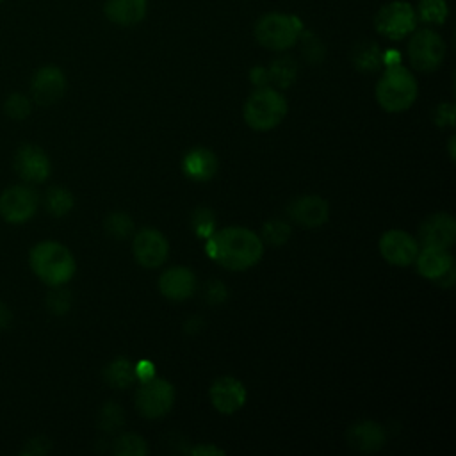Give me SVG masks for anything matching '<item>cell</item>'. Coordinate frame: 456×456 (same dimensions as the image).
Listing matches in <instances>:
<instances>
[{
  "mask_svg": "<svg viewBox=\"0 0 456 456\" xmlns=\"http://www.w3.org/2000/svg\"><path fill=\"white\" fill-rule=\"evenodd\" d=\"M207 255L230 271H246L264 255L260 235L244 226H226L214 230L205 244Z\"/></svg>",
  "mask_w": 456,
  "mask_h": 456,
  "instance_id": "obj_1",
  "label": "cell"
},
{
  "mask_svg": "<svg viewBox=\"0 0 456 456\" xmlns=\"http://www.w3.org/2000/svg\"><path fill=\"white\" fill-rule=\"evenodd\" d=\"M28 264L34 274L48 287L66 285L77 271L73 253L57 240H41L28 253Z\"/></svg>",
  "mask_w": 456,
  "mask_h": 456,
  "instance_id": "obj_2",
  "label": "cell"
},
{
  "mask_svg": "<svg viewBox=\"0 0 456 456\" xmlns=\"http://www.w3.org/2000/svg\"><path fill=\"white\" fill-rule=\"evenodd\" d=\"M417 80L406 69L397 64H388L376 84V100L379 107L387 112H403L413 105L417 100Z\"/></svg>",
  "mask_w": 456,
  "mask_h": 456,
  "instance_id": "obj_3",
  "label": "cell"
},
{
  "mask_svg": "<svg viewBox=\"0 0 456 456\" xmlns=\"http://www.w3.org/2000/svg\"><path fill=\"white\" fill-rule=\"evenodd\" d=\"M289 105L281 93L271 87H256L244 103L242 116L249 128L267 132L278 126L287 116Z\"/></svg>",
  "mask_w": 456,
  "mask_h": 456,
  "instance_id": "obj_4",
  "label": "cell"
},
{
  "mask_svg": "<svg viewBox=\"0 0 456 456\" xmlns=\"http://www.w3.org/2000/svg\"><path fill=\"white\" fill-rule=\"evenodd\" d=\"M303 32L301 20L292 14L269 12L255 23V39L269 50L281 52L294 46Z\"/></svg>",
  "mask_w": 456,
  "mask_h": 456,
  "instance_id": "obj_5",
  "label": "cell"
},
{
  "mask_svg": "<svg viewBox=\"0 0 456 456\" xmlns=\"http://www.w3.org/2000/svg\"><path fill=\"white\" fill-rule=\"evenodd\" d=\"M406 53H408L410 64L417 71L429 73L442 64L445 57V43L440 37V34H436L435 30L422 28L410 37Z\"/></svg>",
  "mask_w": 456,
  "mask_h": 456,
  "instance_id": "obj_6",
  "label": "cell"
},
{
  "mask_svg": "<svg viewBox=\"0 0 456 456\" xmlns=\"http://www.w3.org/2000/svg\"><path fill=\"white\" fill-rule=\"evenodd\" d=\"M175 403V388L169 381L162 378H150L141 381L135 392V406L139 413L146 419L164 417Z\"/></svg>",
  "mask_w": 456,
  "mask_h": 456,
  "instance_id": "obj_7",
  "label": "cell"
},
{
  "mask_svg": "<svg viewBox=\"0 0 456 456\" xmlns=\"http://www.w3.org/2000/svg\"><path fill=\"white\" fill-rule=\"evenodd\" d=\"M415 25H417L415 11L404 0H394L383 5L374 16L376 30L394 41L411 34Z\"/></svg>",
  "mask_w": 456,
  "mask_h": 456,
  "instance_id": "obj_8",
  "label": "cell"
},
{
  "mask_svg": "<svg viewBox=\"0 0 456 456\" xmlns=\"http://www.w3.org/2000/svg\"><path fill=\"white\" fill-rule=\"evenodd\" d=\"M39 205V196L30 185H12L0 194V217L11 224L28 221Z\"/></svg>",
  "mask_w": 456,
  "mask_h": 456,
  "instance_id": "obj_9",
  "label": "cell"
},
{
  "mask_svg": "<svg viewBox=\"0 0 456 456\" xmlns=\"http://www.w3.org/2000/svg\"><path fill=\"white\" fill-rule=\"evenodd\" d=\"M132 251L139 265L146 269H155L167 260L169 242L159 230L142 228L134 237Z\"/></svg>",
  "mask_w": 456,
  "mask_h": 456,
  "instance_id": "obj_10",
  "label": "cell"
},
{
  "mask_svg": "<svg viewBox=\"0 0 456 456\" xmlns=\"http://www.w3.org/2000/svg\"><path fill=\"white\" fill-rule=\"evenodd\" d=\"M14 169L27 183H43L52 171L46 151L36 144H23L14 153Z\"/></svg>",
  "mask_w": 456,
  "mask_h": 456,
  "instance_id": "obj_11",
  "label": "cell"
},
{
  "mask_svg": "<svg viewBox=\"0 0 456 456\" xmlns=\"http://www.w3.org/2000/svg\"><path fill=\"white\" fill-rule=\"evenodd\" d=\"M379 253L381 256L399 267H406L415 262L419 253V242L404 230H388L379 239Z\"/></svg>",
  "mask_w": 456,
  "mask_h": 456,
  "instance_id": "obj_12",
  "label": "cell"
},
{
  "mask_svg": "<svg viewBox=\"0 0 456 456\" xmlns=\"http://www.w3.org/2000/svg\"><path fill=\"white\" fill-rule=\"evenodd\" d=\"M66 91V77L57 66L39 68L30 80L32 100L39 105H52L62 98Z\"/></svg>",
  "mask_w": 456,
  "mask_h": 456,
  "instance_id": "obj_13",
  "label": "cell"
},
{
  "mask_svg": "<svg viewBox=\"0 0 456 456\" xmlns=\"http://www.w3.org/2000/svg\"><path fill=\"white\" fill-rule=\"evenodd\" d=\"M456 239V221L451 214L436 212L426 217L419 226V242L424 248L449 249Z\"/></svg>",
  "mask_w": 456,
  "mask_h": 456,
  "instance_id": "obj_14",
  "label": "cell"
},
{
  "mask_svg": "<svg viewBox=\"0 0 456 456\" xmlns=\"http://www.w3.org/2000/svg\"><path fill=\"white\" fill-rule=\"evenodd\" d=\"M289 217L305 228H317L330 217V207L324 198L317 194H305L294 198L287 207Z\"/></svg>",
  "mask_w": 456,
  "mask_h": 456,
  "instance_id": "obj_15",
  "label": "cell"
},
{
  "mask_svg": "<svg viewBox=\"0 0 456 456\" xmlns=\"http://www.w3.org/2000/svg\"><path fill=\"white\" fill-rule=\"evenodd\" d=\"M246 395L242 381L233 376H221L210 387L212 406L223 415H232L240 410L246 403Z\"/></svg>",
  "mask_w": 456,
  "mask_h": 456,
  "instance_id": "obj_16",
  "label": "cell"
},
{
  "mask_svg": "<svg viewBox=\"0 0 456 456\" xmlns=\"http://www.w3.org/2000/svg\"><path fill=\"white\" fill-rule=\"evenodd\" d=\"M159 290L171 301L189 299L196 290V276L189 267H169L159 278Z\"/></svg>",
  "mask_w": 456,
  "mask_h": 456,
  "instance_id": "obj_17",
  "label": "cell"
},
{
  "mask_svg": "<svg viewBox=\"0 0 456 456\" xmlns=\"http://www.w3.org/2000/svg\"><path fill=\"white\" fill-rule=\"evenodd\" d=\"M385 429L372 420L356 422L346 433L347 444L362 452H376L385 445Z\"/></svg>",
  "mask_w": 456,
  "mask_h": 456,
  "instance_id": "obj_18",
  "label": "cell"
},
{
  "mask_svg": "<svg viewBox=\"0 0 456 456\" xmlns=\"http://www.w3.org/2000/svg\"><path fill=\"white\" fill-rule=\"evenodd\" d=\"M182 171L194 182H207L217 171V157L207 148H194L183 155Z\"/></svg>",
  "mask_w": 456,
  "mask_h": 456,
  "instance_id": "obj_19",
  "label": "cell"
},
{
  "mask_svg": "<svg viewBox=\"0 0 456 456\" xmlns=\"http://www.w3.org/2000/svg\"><path fill=\"white\" fill-rule=\"evenodd\" d=\"M105 16L121 27H134L141 23L148 11L146 0H107L103 5Z\"/></svg>",
  "mask_w": 456,
  "mask_h": 456,
  "instance_id": "obj_20",
  "label": "cell"
},
{
  "mask_svg": "<svg viewBox=\"0 0 456 456\" xmlns=\"http://www.w3.org/2000/svg\"><path fill=\"white\" fill-rule=\"evenodd\" d=\"M415 265L420 276L435 281L452 269V256L444 248H422L415 256Z\"/></svg>",
  "mask_w": 456,
  "mask_h": 456,
  "instance_id": "obj_21",
  "label": "cell"
},
{
  "mask_svg": "<svg viewBox=\"0 0 456 456\" xmlns=\"http://www.w3.org/2000/svg\"><path fill=\"white\" fill-rule=\"evenodd\" d=\"M103 379L112 388L130 387L135 381L134 363L125 356H119V358L109 362L103 369Z\"/></svg>",
  "mask_w": 456,
  "mask_h": 456,
  "instance_id": "obj_22",
  "label": "cell"
},
{
  "mask_svg": "<svg viewBox=\"0 0 456 456\" xmlns=\"http://www.w3.org/2000/svg\"><path fill=\"white\" fill-rule=\"evenodd\" d=\"M353 64L362 73L378 71L383 64V52L374 41H360L353 50Z\"/></svg>",
  "mask_w": 456,
  "mask_h": 456,
  "instance_id": "obj_23",
  "label": "cell"
},
{
  "mask_svg": "<svg viewBox=\"0 0 456 456\" xmlns=\"http://www.w3.org/2000/svg\"><path fill=\"white\" fill-rule=\"evenodd\" d=\"M296 75H297V62L289 55L274 59L267 68L269 82H273L281 89L289 87L296 80Z\"/></svg>",
  "mask_w": 456,
  "mask_h": 456,
  "instance_id": "obj_24",
  "label": "cell"
},
{
  "mask_svg": "<svg viewBox=\"0 0 456 456\" xmlns=\"http://www.w3.org/2000/svg\"><path fill=\"white\" fill-rule=\"evenodd\" d=\"M75 205L73 194L64 189V187H52L45 194V208L53 216V217H62L66 216Z\"/></svg>",
  "mask_w": 456,
  "mask_h": 456,
  "instance_id": "obj_25",
  "label": "cell"
},
{
  "mask_svg": "<svg viewBox=\"0 0 456 456\" xmlns=\"http://www.w3.org/2000/svg\"><path fill=\"white\" fill-rule=\"evenodd\" d=\"M449 7L445 0H420L417 4V12L420 21L431 23V25H442L447 20Z\"/></svg>",
  "mask_w": 456,
  "mask_h": 456,
  "instance_id": "obj_26",
  "label": "cell"
},
{
  "mask_svg": "<svg viewBox=\"0 0 456 456\" xmlns=\"http://www.w3.org/2000/svg\"><path fill=\"white\" fill-rule=\"evenodd\" d=\"M112 452L116 456H146L150 449L142 436L135 433H125L114 442Z\"/></svg>",
  "mask_w": 456,
  "mask_h": 456,
  "instance_id": "obj_27",
  "label": "cell"
},
{
  "mask_svg": "<svg viewBox=\"0 0 456 456\" xmlns=\"http://www.w3.org/2000/svg\"><path fill=\"white\" fill-rule=\"evenodd\" d=\"M290 237V224L281 219H271L264 223L262 226V242H267L271 246H281Z\"/></svg>",
  "mask_w": 456,
  "mask_h": 456,
  "instance_id": "obj_28",
  "label": "cell"
},
{
  "mask_svg": "<svg viewBox=\"0 0 456 456\" xmlns=\"http://www.w3.org/2000/svg\"><path fill=\"white\" fill-rule=\"evenodd\" d=\"M103 226H105V232H107L112 239H119V240H121V239H125V237H128V235L132 233V230H134V221H132V217H130L128 214H125V212H112V214L107 216Z\"/></svg>",
  "mask_w": 456,
  "mask_h": 456,
  "instance_id": "obj_29",
  "label": "cell"
},
{
  "mask_svg": "<svg viewBox=\"0 0 456 456\" xmlns=\"http://www.w3.org/2000/svg\"><path fill=\"white\" fill-rule=\"evenodd\" d=\"M4 110H5V114H7L9 118L21 121V119L28 118V114H30V110H32V102H30L28 96H25V94H21V93H12V94H9V96L5 98Z\"/></svg>",
  "mask_w": 456,
  "mask_h": 456,
  "instance_id": "obj_30",
  "label": "cell"
},
{
  "mask_svg": "<svg viewBox=\"0 0 456 456\" xmlns=\"http://www.w3.org/2000/svg\"><path fill=\"white\" fill-rule=\"evenodd\" d=\"M192 230L198 237L201 239H208L212 233H214V228H216V217L212 214V210L205 208V207H200L194 210L192 214Z\"/></svg>",
  "mask_w": 456,
  "mask_h": 456,
  "instance_id": "obj_31",
  "label": "cell"
},
{
  "mask_svg": "<svg viewBox=\"0 0 456 456\" xmlns=\"http://www.w3.org/2000/svg\"><path fill=\"white\" fill-rule=\"evenodd\" d=\"M46 306L55 315H64L71 306V294L62 287H53L46 297Z\"/></svg>",
  "mask_w": 456,
  "mask_h": 456,
  "instance_id": "obj_32",
  "label": "cell"
},
{
  "mask_svg": "<svg viewBox=\"0 0 456 456\" xmlns=\"http://www.w3.org/2000/svg\"><path fill=\"white\" fill-rule=\"evenodd\" d=\"M100 428L105 431H112L118 429L123 424V410L114 404V403H107L102 410H100Z\"/></svg>",
  "mask_w": 456,
  "mask_h": 456,
  "instance_id": "obj_33",
  "label": "cell"
},
{
  "mask_svg": "<svg viewBox=\"0 0 456 456\" xmlns=\"http://www.w3.org/2000/svg\"><path fill=\"white\" fill-rule=\"evenodd\" d=\"M299 39L303 43V55L306 57V61L308 62H319L324 55V46L321 45V41L310 32H305V34L301 32Z\"/></svg>",
  "mask_w": 456,
  "mask_h": 456,
  "instance_id": "obj_34",
  "label": "cell"
},
{
  "mask_svg": "<svg viewBox=\"0 0 456 456\" xmlns=\"http://www.w3.org/2000/svg\"><path fill=\"white\" fill-rule=\"evenodd\" d=\"M456 109L452 103H440L433 112V121L438 126H452L454 125Z\"/></svg>",
  "mask_w": 456,
  "mask_h": 456,
  "instance_id": "obj_35",
  "label": "cell"
},
{
  "mask_svg": "<svg viewBox=\"0 0 456 456\" xmlns=\"http://www.w3.org/2000/svg\"><path fill=\"white\" fill-rule=\"evenodd\" d=\"M226 294L228 292H226L223 281H219V280L208 281L205 287V299L208 303H223L226 299Z\"/></svg>",
  "mask_w": 456,
  "mask_h": 456,
  "instance_id": "obj_36",
  "label": "cell"
},
{
  "mask_svg": "<svg viewBox=\"0 0 456 456\" xmlns=\"http://www.w3.org/2000/svg\"><path fill=\"white\" fill-rule=\"evenodd\" d=\"M134 369H135V379H139V381H146V379L155 376V365L151 362H148V360L137 362L134 365Z\"/></svg>",
  "mask_w": 456,
  "mask_h": 456,
  "instance_id": "obj_37",
  "label": "cell"
},
{
  "mask_svg": "<svg viewBox=\"0 0 456 456\" xmlns=\"http://www.w3.org/2000/svg\"><path fill=\"white\" fill-rule=\"evenodd\" d=\"M187 452H189V454H192V456H214V454L223 456V454H224V451H223V449H219V447H216V445H212V444L194 445V447L187 449Z\"/></svg>",
  "mask_w": 456,
  "mask_h": 456,
  "instance_id": "obj_38",
  "label": "cell"
},
{
  "mask_svg": "<svg viewBox=\"0 0 456 456\" xmlns=\"http://www.w3.org/2000/svg\"><path fill=\"white\" fill-rule=\"evenodd\" d=\"M43 442H46V438H34V440H30L28 444H27V449L23 451L25 454H45L48 449H50V445H43L41 447V444Z\"/></svg>",
  "mask_w": 456,
  "mask_h": 456,
  "instance_id": "obj_39",
  "label": "cell"
},
{
  "mask_svg": "<svg viewBox=\"0 0 456 456\" xmlns=\"http://www.w3.org/2000/svg\"><path fill=\"white\" fill-rule=\"evenodd\" d=\"M251 82H253L256 87H264V86L269 82L267 69H264V68H253V69H251Z\"/></svg>",
  "mask_w": 456,
  "mask_h": 456,
  "instance_id": "obj_40",
  "label": "cell"
},
{
  "mask_svg": "<svg viewBox=\"0 0 456 456\" xmlns=\"http://www.w3.org/2000/svg\"><path fill=\"white\" fill-rule=\"evenodd\" d=\"M11 321H12L11 310L7 308L5 303L0 301V330H5V328L11 324Z\"/></svg>",
  "mask_w": 456,
  "mask_h": 456,
  "instance_id": "obj_41",
  "label": "cell"
},
{
  "mask_svg": "<svg viewBox=\"0 0 456 456\" xmlns=\"http://www.w3.org/2000/svg\"><path fill=\"white\" fill-rule=\"evenodd\" d=\"M449 155H451V159H454V137L449 139Z\"/></svg>",
  "mask_w": 456,
  "mask_h": 456,
  "instance_id": "obj_42",
  "label": "cell"
}]
</instances>
